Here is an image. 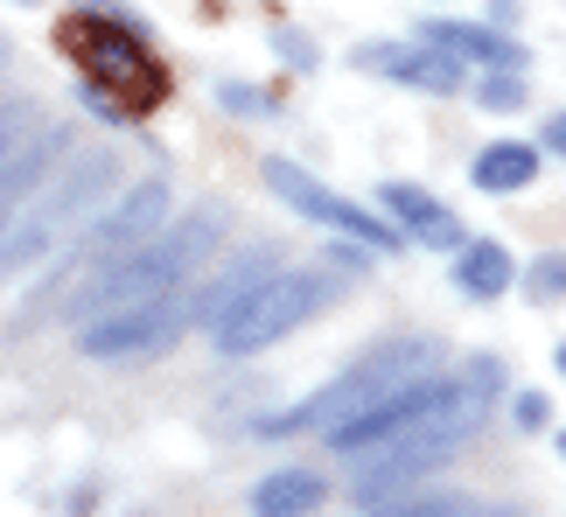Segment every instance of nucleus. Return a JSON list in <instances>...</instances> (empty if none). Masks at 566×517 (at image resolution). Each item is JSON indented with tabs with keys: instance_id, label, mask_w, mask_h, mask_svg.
Masks as SVG:
<instances>
[{
	"instance_id": "obj_6",
	"label": "nucleus",
	"mask_w": 566,
	"mask_h": 517,
	"mask_svg": "<svg viewBox=\"0 0 566 517\" xmlns=\"http://www.w3.org/2000/svg\"><path fill=\"white\" fill-rule=\"evenodd\" d=\"M454 392V378H420V384H406V392H385V399H371L364 413H350L343 426H329V447L343 462H357V455H371V447H385V441H399V434H412L433 405H441Z\"/></svg>"
},
{
	"instance_id": "obj_16",
	"label": "nucleus",
	"mask_w": 566,
	"mask_h": 517,
	"mask_svg": "<svg viewBox=\"0 0 566 517\" xmlns=\"http://www.w3.org/2000/svg\"><path fill=\"white\" fill-rule=\"evenodd\" d=\"M371 517H469V497H412L406 489L399 504H378Z\"/></svg>"
},
{
	"instance_id": "obj_23",
	"label": "nucleus",
	"mask_w": 566,
	"mask_h": 517,
	"mask_svg": "<svg viewBox=\"0 0 566 517\" xmlns=\"http://www.w3.org/2000/svg\"><path fill=\"white\" fill-rule=\"evenodd\" d=\"M0 77H8V42H0Z\"/></svg>"
},
{
	"instance_id": "obj_22",
	"label": "nucleus",
	"mask_w": 566,
	"mask_h": 517,
	"mask_svg": "<svg viewBox=\"0 0 566 517\" xmlns=\"http://www.w3.org/2000/svg\"><path fill=\"white\" fill-rule=\"evenodd\" d=\"M546 147H553V155H566V113L546 119Z\"/></svg>"
},
{
	"instance_id": "obj_17",
	"label": "nucleus",
	"mask_w": 566,
	"mask_h": 517,
	"mask_svg": "<svg viewBox=\"0 0 566 517\" xmlns=\"http://www.w3.org/2000/svg\"><path fill=\"white\" fill-rule=\"evenodd\" d=\"M483 105H496V113H511V105H525V77H517V71H496V77L483 84Z\"/></svg>"
},
{
	"instance_id": "obj_21",
	"label": "nucleus",
	"mask_w": 566,
	"mask_h": 517,
	"mask_svg": "<svg viewBox=\"0 0 566 517\" xmlns=\"http://www.w3.org/2000/svg\"><path fill=\"white\" fill-rule=\"evenodd\" d=\"M21 126H29V119H21L14 105H0V155H8V147H21Z\"/></svg>"
},
{
	"instance_id": "obj_18",
	"label": "nucleus",
	"mask_w": 566,
	"mask_h": 517,
	"mask_svg": "<svg viewBox=\"0 0 566 517\" xmlns=\"http://www.w3.org/2000/svg\"><path fill=\"white\" fill-rule=\"evenodd\" d=\"M517 426H525V434H538V426H553V405H546V392H517Z\"/></svg>"
},
{
	"instance_id": "obj_8",
	"label": "nucleus",
	"mask_w": 566,
	"mask_h": 517,
	"mask_svg": "<svg viewBox=\"0 0 566 517\" xmlns=\"http://www.w3.org/2000/svg\"><path fill=\"white\" fill-rule=\"evenodd\" d=\"M357 63H364V71H378V77H391V84L433 92V98L462 92V63L441 56V50H427V42H364Z\"/></svg>"
},
{
	"instance_id": "obj_19",
	"label": "nucleus",
	"mask_w": 566,
	"mask_h": 517,
	"mask_svg": "<svg viewBox=\"0 0 566 517\" xmlns=\"http://www.w3.org/2000/svg\"><path fill=\"white\" fill-rule=\"evenodd\" d=\"M273 42H280V56H287V63H294V71H315V42H308V35H294V29H280Z\"/></svg>"
},
{
	"instance_id": "obj_4",
	"label": "nucleus",
	"mask_w": 566,
	"mask_h": 517,
	"mask_svg": "<svg viewBox=\"0 0 566 517\" xmlns=\"http://www.w3.org/2000/svg\"><path fill=\"white\" fill-rule=\"evenodd\" d=\"M182 329H189V300L182 294H155V300H134V308H113V315L84 321L77 350L98 357V363H140V357L176 350Z\"/></svg>"
},
{
	"instance_id": "obj_2",
	"label": "nucleus",
	"mask_w": 566,
	"mask_h": 517,
	"mask_svg": "<svg viewBox=\"0 0 566 517\" xmlns=\"http://www.w3.org/2000/svg\"><path fill=\"white\" fill-rule=\"evenodd\" d=\"M217 239H224V218H217V210H196V218H182V224H161L147 245L119 252L84 294H71V315L77 321H98V315H113V308H134V300L176 294L182 279L210 258Z\"/></svg>"
},
{
	"instance_id": "obj_3",
	"label": "nucleus",
	"mask_w": 566,
	"mask_h": 517,
	"mask_svg": "<svg viewBox=\"0 0 566 517\" xmlns=\"http://www.w3.org/2000/svg\"><path fill=\"white\" fill-rule=\"evenodd\" d=\"M336 300H343L336 266H280V273L259 279L245 300H231V308L210 321L217 350L224 357H259V350H273L280 336H294L301 321H315L322 308H336Z\"/></svg>"
},
{
	"instance_id": "obj_26",
	"label": "nucleus",
	"mask_w": 566,
	"mask_h": 517,
	"mask_svg": "<svg viewBox=\"0 0 566 517\" xmlns=\"http://www.w3.org/2000/svg\"><path fill=\"white\" fill-rule=\"evenodd\" d=\"M21 8H29V0H21Z\"/></svg>"
},
{
	"instance_id": "obj_13",
	"label": "nucleus",
	"mask_w": 566,
	"mask_h": 517,
	"mask_svg": "<svg viewBox=\"0 0 566 517\" xmlns=\"http://www.w3.org/2000/svg\"><path fill=\"white\" fill-rule=\"evenodd\" d=\"M538 176V147L532 140H490L483 155L469 161V182L483 189V197H517Z\"/></svg>"
},
{
	"instance_id": "obj_7",
	"label": "nucleus",
	"mask_w": 566,
	"mask_h": 517,
	"mask_svg": "<svg viewBox=\"0 0 566 517\" xmlns=\"http://www.w3.org/2000/svg\"><path fill=\"white\" fill-rule=\"evenodd\" d=\"M168 182H140L134 197H119L113 210H105V218H92V231H84L77 239V252L84 258H98V266H113L119 252H134V245H147L155 239V231L168 224Z\"/></svg>"
},
{
	"instance_id": "obj_5",
	"label": "nucleus",
	"mask_w": 566,
	"mask_h": 517,
	"mask_svg": "<svg viewBox=\"0 0 566 517\" xmlns=\"http://www.w3.org/2000/svg\"><path fill=\"white\" fill-rule=\"evenodd\" d=\"M266 189H273V197L287 203V210H301L308 224H329L336 239H357L364 252H378V258L406 245V239H399V224H385V218H371L364 203L336 197V189H322L308 168H294V161H266Z\"/></svg>"
},
{
	"instance_id": "obj_1",
	"label": "nucleus",
	"mask_w": 566,
	"mask_h": 517,
	"mask_svg": "<svg viewBox=\"0 0 566 517\" xmlns=\"http://www.w3.org/2000/svg\"><path fill=\"white\" fill-rule=\"evenodd\" d=\"M63 42V56L77 63V84H84V105H92L98 119H147V113H161L168 105V63L147 50V35H134L126 21L113 14H71L56 29Z\"/></svg>"
},
{
	"instance_id": "obj_14",
	"label": "nucleus",
	"mask_w": 566,
	"mask_h": 517,
	"mask_svg": "<svg viewBox=\"0 0 566 517\" xmlns=\"http://www.w3.org/2000/svg\"><path fill=\"white\" fill-rule=\"evenodd\" d=\"M511 279H517V266H511V252L496 239H469L462 252H454V287H462L469 300H496Z\"/></svg>"
},
{
	"instance_id": "obj_10",
	"label": "nucleus",
	"mask_w": 566,
	"mask_h": 517,
	"mask_svg": "<svg viewBox=\"0 0 566 517\" xmlns=\"http://www.w3.org/2000/svg\"><path fill=\"white\" fill-rule=\"evenodd\" d=\"M420 42H427V50H441V56H454V63L525 71V42H511L504 29H490V21H448V14H433V21H420Z\"/></svg>"
},
{
	"instance_id": "obj_20",
	"label": "nucleus",
	"mask_w": 566,
	"mask_h": 517,
	"mask_svg": "<svg viewBox=\"0 0 566 517\" xmlns=\"http://www.w3.org/2000/svg\"><path fill=\"white\" fill-rule=\"evenodd\" d=\"M224 105H231V113H266V92H252V84H224Z\"/></svg>"
},
{
	"instance_id": "obj_12",
	"label": "nucleus",
	"mask_w": 566,
	"mask_h": 517,
	"mask_svg": "<svg viewBox=\"0 0 566 517\" xmlns=\"http://www.w3.org/2000/svg\"><path fill=\"white\" fill-rule=\"evenodd\" d=\"M322 497H329V483H322L315 468H273V476L252 483L245 510H252V517H315Z\"/></svg>"
},
{
	"instance_id": "obj_24",
	"label": "nucleus",
	"mask_w": 566,
	"mask_h": 517,
	"mask_svg": "<svg viewBox=\"0 0 566 517\" xmlns=\"http://www.w3.org/2000/svg\"><path fill=\"white\" fill-rule=\"evenodd\" d=\"M559 371H566V342H559Z\"/></svg>"
},
{
	"instance_id": "obj_11",
	"label": "nucleus",
	"mask_w": 566,
	"mask_h": 517,
	"mask_svg": "<svg viewBox=\"0 0 566 517\" xmlns=\"http://www.w3.org/2000/svg\"><path fill=\"white\" fill-rule=\"evenodd\" d=\"M63 155H71V126H50V134H35L29 147H8V155H0V224L14 218L21 197L50 189V176H56Z\"/></svg>"
},
{
	"instance_id": "obj_25",
	"label": "nucleus",
	"mask_w": 566,
	"mask_h": 517,
	"mask_svg": "<svg viewBox=\"0 0 566 517\" xmlns=\"http://www.w3.org/2000/svg\"><path fill=\"white\" fill-rule=\"evenodd\" d=\"M559 455H566V434H559Z\"/></svg>"
},
{
	"instance_id": "obj_15",
	"label": "nucleus",
	"mask_w": 566,
	"mask_h": 517,
	"mask_svg": "<svg viewBox=\"0 0 566 517\" xmlns=\"http://www.w3.org/2000/svg\"><path fill=\"white\" fill-rule=\"evenodd\" d=\"M525 300H538V308H553V300H566V252H546L525 266Z\"/></svg>"
},
{
	"instance_id": "obj_9",
	"label": "nucleus",
	"mask_w": 566,
	"mask_h": 517,
	"mask_svg": "<svg viewBox=\"0 0 566 517\" xmlns=\"http://www.w3.org/2000/svg\"><path fill=\"white\" fill-rule=\"evenodd\" d=\"M385 210H391V224H399V239H420L427 252H462L469 245V224L420 182H385Z\"/></svg>"
}]
</instances>
